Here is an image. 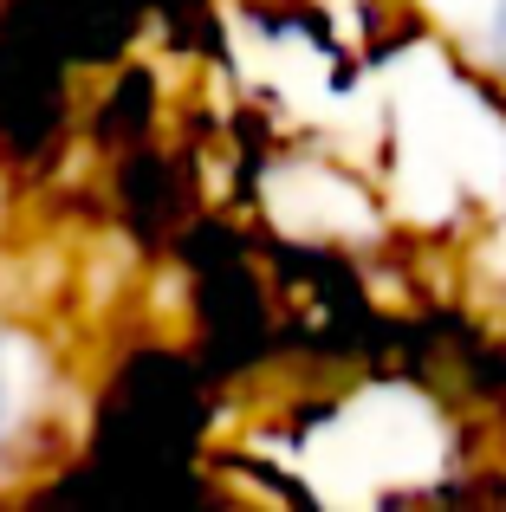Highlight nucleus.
I'll return each mask as SVG.
<instances>
[{
	"label": "nucleus",
	"mask_w": 506,
	"mask_h": 512,
	"mask_svg": "<svg viewBox=\"0 0 506 512\" xmlns=\"http://www.w3.org/2000/svg\"><path fill=\"white\" fill-rule=\"evenodd\" d=\"M13 409H20V363H13V338L0 331V448L13 435Z\"/></svg>",
	"instance_id": "f257e3e1"
},
{
	"label": "nucleus",
	"mask_w": 506,
	"mask_h": 512,
	"mask_svg": "<svg viewBox=\"0 0 506 512\" xmlns=\"http://www.w3.org/2000/svg\"><path fill=\"white\" fill-rule=\"evenodd\" d=\"M494 39H500V52H506V0L494 7Z\"/></svg>",
	"instance_id": "f03ea898"
}]
</instances>
